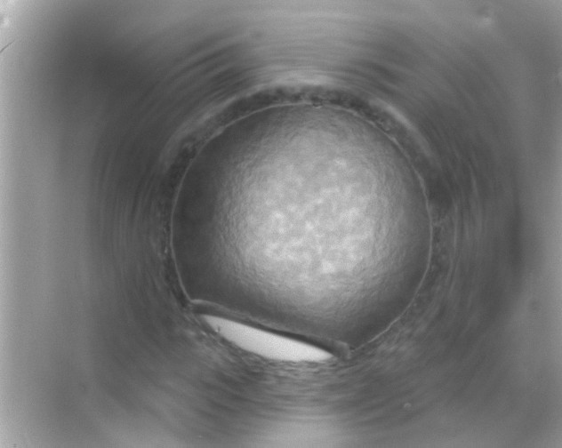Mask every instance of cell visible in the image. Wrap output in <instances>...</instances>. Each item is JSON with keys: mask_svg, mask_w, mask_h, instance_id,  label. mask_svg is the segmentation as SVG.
Returning a JSON list of instances; mask_svg holds the SVG:
<instances>
[{"mask_svg": "<svg viewBox=\"0 0 562 448\" xmlns=\"http://www.w3.org/2000/svg\"><path fill=\"white\" fill-rule=\"evenodd\" d=\"M204 322L221 337L255 355L284 362H322L332 355L313 345L260 330L224 317L203 315Z\"/></svg>", "mask_w": 562, "mask_h": 448, "instance_id": "1", "label": "cell"}]
</instances>
